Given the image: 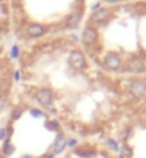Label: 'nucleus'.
I'll return each instance as SVG.
<instances>
[{
  "instance_id": "5",
  "label": "nucleus",
  "mask_w": 146,
  "mask_h": 158,
  "mask_svg": "<svg viewBox=\"0 0 146 158\" xmlns=\"http://www.w3.org/2000/svg\"><path fill=\"white\" fill-rule=\"evenodd\" d=\"M129 91L135 98H145L146 96V81H143V79H133L130 82Z\"/></svg>"
},
{
  "instance_id": "24",
  "label": "nucleus",
  "mask_w": 146,
  "mask_h": 158,
  "mask_svg": "<svg viewBox=\"0 0 146 158\" xmlns=\"http://www.w3.org/2000/svg\"><path fill=\"white\" fill-rule=\"evenodd\" d=\"M0 158H6V157H4V155H3V154H0Z\"/></svg>"
},
{
  "instance_id": "20",
  "label": "nucleus",
  "mask_w": 146,
  "mask_h": 158,
  "mask_svg": "<svg viewBox=\"0 0 146 158\" xmlns=\"http://www.w3.org/2000/svg\"><path fill=\"white\" fill-rule=\"evenodd\" d=\"M30 112L33 114V117H40V115H42V112H39V111H36V109H32Z\"/></svg>"
},
{
  "instance_id": "23",
  "label": "nucleus",
  "mask_w": 146,
  "mask_h": 158,
  "mask_svg": "<svg viewBox=\"0 0 146 158\" xmlns=\"http://www.w3.org/2000/svg\"><path fill=\"white\" fill-rule=\"evenodd\" d=\"M12 55H13V56H17V48H16V46L12 49Z\"/></svg>"
},
{
  "instance_id": "1",
  "label": "nucleus",
  "mask_w": 146,
  "mask_h": 158,
  "mask_svg": "<svg viewBox=\"0 0 146 158\" xmlns=\"http://www.w3.org/2000/svg\"><path fill=\"white\" fill-rule=\"evenodd\" d=\"M69 65H70L75 71H83L86 69L88 63H86V58L82 50L79 49H73L69 55Z\"/></svg>"
},
{
  "instance_id": "21",
  "label": "nucleus",
  "mask_w": 146,
  "mask_h": 158,
  "mask_svg": "<svg viewBox=\"0 0 146 158\" xmlns=\"http://www.w3.org/2000/svg\"><path fill=\"white\" fill-rule=\"evenodd\" d=\"M142 68H143V72H146V56L142 58Z\"/></svg>"
},
{
  "instance_id": "9",
  "label": "nucleus",
  "mask_w": 146,
  "mask_h": 158,
  "mask_svg": "<svg viewBox=\"0 0 146 158\" xmlns=\"http://www.w3.org/2000/svg\"><path fill=\"white\" fill-rule=\"evenodd\" d=\"M67 147V139L63 134H57V137L54 139L53 145H52V154L56 155V154H60L65 148Z\"/></svg>"
},
{
  "instance_id": "13",
  "label": "nucleus",
  "mask_w": 146,
  "mask_h": 158,
  "mask_svg": "<svg viewBox=\"0 0 146 158\" xmlns=\"http://www.w3.org/2000/svg\"><path fill=\"white\" fill-rule=\"evenodd\" d=\"M22 114H23V108H20V106L13 108L12 114H10V119H12V121H17L19 118L22 117Z\"/></svg>"
},
{
  "instance_id": "16",
  "label": "nucleus",
  "mask_w": 146,
  "mask_h": 158,
  "mask_svg": "<svg viewBox=\"0 0 146 158\" xmlns=\"http://www.w3.org/2000/svg\"><path fill=\"white\" fill-rule=\"evenodd\" d=\"M6 104H7V101H6V96H4V94H0V111L6 106Z\"/></svg>"
},
{
  "instance_id": "19",
  "label": "nucleus",
  "mask_w": 146,
  "mask_h": 158,
  "mask_svg": "<svg viewBox=\"0 0 146 158\" xmlns=\"http://www.w3.org/2000/svg\"><path fill=\"white\" fill-rule=\"evenodd\" d=\"M77 142H76V139H69L67 141V147H75Z\"/></svg>"
},
{
  "instance_id": "18",
  "label": "nucleus",
  "mask_w": 146,
  "mask_h": 158,
  "mask_svg": "<svg viewBox=\"0 0 146 158\" xmlns=\"http://www.w3.org/2000/svg\"><path fill=\"white\" fill-rule=\"evenodd\" d=\"M47 128L49 129H57V122H54V121H52V122H47Z\"/></svg>"
},
{
  "instance_id": "8",
  "label": "nucleus",
  "mask_w": 146,
  "mask_h": 158,
  "mask_svg": "<svg viewBox=\"0 0 146 158\" xmlns=\"http://www.w3.org/2000/svg\"><path fill=\"white\" fill-rule=\"evenodd\" d=\"M126 71L129 72V73H142L143 72V68H142V58H132L129 59L128 62H126Z\"/></svg>"
},
{
  "instance_id": "10",
  "label": "nucleus",
  "mask_w": 146,
  "mask_h": 158,
  "mask_svg": "<svg viewBox=\"0 0 146 158\" xmlns=\"http://www.w3.org/2000/svg\"><path fill=\"white\" fill-rule=\"evenodd\" d=\"M80 20H82V10H79V12H73L70 16L66 19L67 29H75V27H77L79 23H80Z\"/></svg>"
},
{
  "instance_id": "22",
  "label": "nucleus",
  "mask_w": 146,
  "mask_h": 158,
  "mask_svg": "<svg viewBox=\"0 0 146 158\" xmlns=\"http://www.w3.org/2000/svg\"><path fill=\"white\" fill-rule=\"evenodd\" d=\"M53 157H54V155L52 154V152H49V154H45V155H42V157H40V158H53Z\"/></svg>"
},
{
  "instance_id": "12",
  "label": "nucleus",
  "mask_w": 146,
  "mask_h": 158,
  "mask_svg": "<svg viewBox=\"0 0 146 158\" xmlns=\"http://www.w3.org/2000/svg\"><path fill=\"white\" fill-rule=\"evenodd\" d=\"M76 154L83 158H96V152L92 150H79V151H76Z\"/></svg>"
},
{
  "instance_id": "15",
  "label": "nucleus",
  "mask_w": 146,
  "mask_h": 158,
  "mask_svg": "<svg viewBox=\"0 0 146 158\" xmlns=\"http://www.w3.org/2000/svg\"><path fill=\"white\" fill-rule=\"evenodd\" d=\"M108 145H109V148H112L113 151H119V145H117V142L115 141V139H109Z\"/></svg>"
},
{
  "instance_id": "4",
  "label": "nucleus",
  "mask_w": 146,
  "mask_h": 158,
  "mask_svg": "<svg viewBox=\"0 0 146 158\" xmlns=\"http://www.w3.org/2000/svg\"><path fill=\"white\" fill-rule=\"evenodd\" d=\"M99 40V33L93 26H86L82 33V42L85 46H93Z\"/></svg>"
},
{
  "instance_id": "7",
  "label": "nucleus",
  "mask_w": 146,
  "mask_h": 158,
  "mask_svg": "<svg viewBox=\"0 0 146 158\" xmlns=\"http://www.w3.org/2000/svg\"><path fill=\"white\" fill-rule=\"evenodd\" d=\"M47 32L46 26L40 25V23H30L27 27H26V35L32 39H37V38H42L43 35Z\"/></svg>"
},
{
  "instance_id": "14",
  "label": "nucleus",
  "mask_w": 146,
  "mask_h": 158,
  "mask_svg": "<svg viewBox=\"0 0 146 158\" xmlns=\"http://www.w3.org/2000/svg\"><path fill=\"white\" fill-rule=\"evenodd\" d=\"M122 155L125 158H132V148H130L128 144H123V148H122Z\"/></svg>"
},
{
  "instance_id": "17",
  "label": "nucleus",
  "mask_w": 146,
  "mask_h": 158,
  "mask_svg": "<svg viewBox=\"0 0 146 158\" xmlns=\"http://www.w3.org/2000/svg\"><path fill=\"white\" fill-rule=\"evenodd\" d=\"M7 139V131L6 128H0V141H4Z\"/></svg>"
},
{
  "instance_id": "3",
  "label": "nucleus",
  "mask_w": 146,
  "mask_h": 158,
  "mask_svg": "<svg viewBox=\"0 0 146 158\" xmlns=\"http://www.w3.org/2000/svg\"><path fill=\"white\" fill-rule=\"evenodd\" d=\"M122 63H123V60H122L120 55L116 53V52H108L103 58V66L108 71H117V69H120Z\"/></svg>"
},
{
  "instance_id": "11",
  "label": "nucleus",
  "mask_w": 146,
  "mask_h": 158,
  "mask_svg": "<svg viewBox=\"0 0 146 158\" xmlns=\"http://www.w3.org/2000/svg\"><path fill=\"white\" fill-rule=\"evenodd\" d=\"M13 152H14V145L10 142V139H4L3 147H2V154L4 157H10Z\"/></svg>"
},
{
  "instance_id": "6",
  "label": "nucleus",
  "mask_w": 146,
  "mask_h": 158,
  "mask_svg": "<svg viewBox=\"0 0 146 158\" xmlns=\"http://www.w3.org/2000/svg\"><path fill=\"white\" fill-rule=\"evenodd\" d=\"M36 99L42 106H50L53 102V92L50 91L49 88H40L36 92Z\"/></svg>"
},
{
  "instance_id": "2",
  "label": "nucleus",
  "mask_w": 146,
  "mask_h": 158,
  "mask_svg": "<svg viewBox=\"0 0 146 158\" xmlns=\"http://www.w3.org/2000/svg\"><path fill=\"white\" fill-rule=\"evenodd\" d=\"M112 15H113V10L110 7H100V9H97L96 12L92 13L90 22L97 26H102L105 23H108L109 19L112 17Z\"/></svg>"
}]
</instances>
